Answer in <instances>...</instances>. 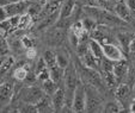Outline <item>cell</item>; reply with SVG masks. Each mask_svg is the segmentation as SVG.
<instances>
[{
	"instance_id": "cell-30",
	"label": "cell",
	"mask_w": 135,
	"mask_h": 113,
	"mask_svg": "<svg viewBox=\"0 0 135 113\" xmlns=\"http://www.w3.org/2000/svg\"><path fill=\"white\" fill-rule=\"evenodd\" d=\"M129 78H135V63L129 68Z\"/></svg>"
},
{
	"instance_id": "cell-20",
	"label": "cell",
	"mask_w": 135,
	"mask_h": 113,
	"mask_svg": "<svg viewBox=\"0 0 135 113\" xmlns=\"http://www.w3.org/2000/svg\"><path fill=\"white\" fill-rule=\"evenodd\" d=\"M121 104L118 101H109L104 105V108H103V112L107 113H116V112H121Z\"/></svg>"
},
{
	"instance_id": "cell-6",
	"label": "cell",
	"mask_w": 135,
	"mask_h": 113,
	"mask_svg": "<svg viewBox=\"0 0 135 113\" xmlns=\"http://www.w3.org/2000/svg\"><path fill=\"white\" fill-rule=\"evenodd\" d=\"M103 47V53H104V57L109 58L111 61H121L124 60L126 55L122 51V49L120 47H117L114 43H105V44H102Z\"/></svg>"
},
{
	"instance_id": "cell-8",
	"label": "cell",
	"mask_w": 135,
	"mask_h": 113,
	"mask_svg": "<svg viewBox=\"0 0 135 113\" xmlns=\"http://www.w3.org/2000/svg\"><path fill=\"white\" fill-rule=\"evenodd\" d=\"M114 10H115V14H117L118 17L126 23L132 22L133 18H134L132 14V12H130L129 7L127 6L126 3H116L115 4Z\"/></svg>"
},
{
	"instance_id": "cell-3",
	"label": "cell",
	"mask_w": 135,
	"mask_h": 113,
	"mask_svg": "<svg viewBox=\"0 0 135 113\" xmlns=\"http://www.w3.org/2000/svg\"><path fill=\"white\" fill-rule=\"evenodd\" d=\"M13 95H15V82L13 81L0 82V111L12 102Z\"/></svg>"
},
{
	"instance_id": "cell-16",
	"label": "cell",
	"mask_w": 135,
	"mask_h": 113,
	"mask_svg": "<svg viewBox=\"0 0 135 113\" xmlns=\"http://www.w3.org/2000/svg\"><path fill=\"white\" fill-rule=\"evenodd\" d=\"M13 63H15L13 57H6L5 60H4V62L1 63V65H0V82H1V79H4V76L10 71Z\"/></svg>"
},
{
	"instance_id": "cell-7",
	"label": "cell",
	"mask_w": 135,
	"mask_h": 113,
	"mask_svg": "<svg viewBox=\"0 0 135 113\" xmlns=\"http://www.w3.org/2000/svg\"><path fill=\"white\" fill-rule=\"evenodd\" d=\"M51 104H53V111L61 112L65 105V83L57 87L55 93L51 95Z\"/></svg>"
},
{
	"instance_id": "cell-18",
	"label": "cell",
	"mask_w": 135,
	"mask_h": 113,
	"mask_svg": "<svg viewBox=\"0 0 135 113\" xmlns=\"http://www.w3.org/2000/svg\"><path fill=\"white\" fill-rule=\"evenodd\" d=\"M33 18L29 14L28 12L24 13L19 18V24H18V30H26L29 26L31 25V22H32Z\"/></svg>"
},
{
	"instance_id": "cell-22",
	"label": "cell",
	"mask_w": 135,
	"mask_h": 113,
	"mask_svg": "<svg viewBox=\"0 0 135 113\" xmlns=\"http://www.w3.org/2000/svg\"><path fill=\"white\" fill-rule=\"evenodd\" d=\"M29 74V70L26 69L25 67H19L17 68L15 71H13V78H15V80L17 81H24L26 79V76H28Z\"/></svg>"
},
{
	"instance_id": "cell-32",
	"label": "cell",
	"mask_w": 135,
	"mask_h": 113,
	"mask_svg": "<svg viewBox=\"0 0 135 113\" xmlns=\"http://www.w3.org/2000/svg\"><path fill=\"white\" fill-rule=\"evenodd\" d=\"M8 3H10L8 0H0V6H5V5H7Z\"/></svg>"
},
{
	"instance_id": "cell-27",
	"label": "cell",
	"mask_w": 135,
	"mask_h": 113,
	"mask_svg": "<svg viewBox=\"0 0 135 113\" xmlns=\"http://www.w3.org/2000/svg\"><path fill=\"white\" fill-rule=\"evenodd\" d=\"M7 18H8V16H7V12H6V10H5V6H0V23L5 22Z\"/></svg>"
},
{
	"instance_id": "cell-19",
	"label": "cell",
	"mask_w": 135,
	"mask_h": 113,
	"mask_svg": "<svg viewBox=\"0 0 135 113\" xmlns=\"http://www.w3.org/2000/svg\"><path fill=\"white\" fill-rule=\"evenodd\" d=\"M43 58H44V61H46V63H47V65H48L49 69H50V68H53V67H55V65H57L56 54L54 53V51L47 50L46 53H44V55H43Z\"/></svg>"
},
{
	"instance_id": "cell-11",
	"label": "cell",
	"mask_w": 135,
	"mask_h": 113,
	"mask_svg": "<svg viewBox=\"0 0 135 113\" xmlns=\"http://www.w3.org/2000/svg\"><path fill=\"white\" fill-rule=\"evenodd\" d=\"M135 36L129 32H120L117 35V39L121 44V49L124 53V55H129V45Z\"/></svg>"
},
{
	"instance_id": "cell-33",
	"label": "cell",
	"mask_w": 135,
	"mask_h": 113,
	"mask_svg": "<svg viewBox=\"0 0 135 113\" xmlns=\"http://www.w3.org/2000/svg\"><path fill=\"white\" fill-rule=\"evenodd\" d=\"M6 57H4V55H0V65H1V63L4 62V60H5Z\"/></svg>"
},
{
	"instance_id": "cell-23",
	"label": "cell",
	"mask_w": 135,
	"mask_h": 113,
	"mask_svg": "<svg viewBox=\"0 0 135 113\" xmlns=\"http://www.w3.org/2000/svg\"><path fill=\"white\" fill-rule=\"evenodd\" d=\"M8 53V44L7 40L0 35V55H6Z\"/></svg>"
},
{
	"instance_id": "cell-9",
	"label": "cell",
	"mask_w": 135,
	"mask_h": 113,
	"mask_svg": "<svg viewBox=\"0 0 135 113\" xmlns=\"http://www.w3.org/2000/svg\"><path fill=\"white\" fill-rule=\"evenodd\" d=\"M130 92H132V89H130V86L128 85V83H118L116 93H115L116 100H117L121 105H124L130 96Z\"/></svg>"
},
{
	"instance_id": "cell-2",
	"label": "cell",
	"mask_w": 135,
	"mask_h": 113,
	"mask_svg": "<svg viewBox=\"0 0 135 113\" xmlns=\"http://www.w3.org/2000/svg\"><path fill=\"white\" fill-rule=\"evenodd\" d=\"M72 108H73V112H85L86 111V88H85L83 80L79 81L75 88Z\"/></svg>"
},
{
	"instance_id": "cell-29",
	"label": "cell",
	"mask_w": 135,
	"mask_h": 113,
	"mask_svg": "<svg viewBox=\"0 0 135 113\" xmlns=\"http://www.w3.org/2000/svg\"><path fill=\"white\" fill-rule=\"evenodd\" d=\"M129 53L135 54V37L133 38V40L130 42V45H129Z\"/></svg>"
},
{
	"instance_id": "cell-24",
	"label": "cell",
	"mask_w": 135,
	"mask_h": 113,
	"mask_svg": "<svg viewBox=\"0 0 135 113\" xmlns=\"http://www.w3.org/2000/svg\"><path fill=\"white\" fill-rule=\"evenodd\" d=\"M37 79L40 81H44V80H48V79H50V71H49V68H46L44 70L40 71V73L37 74Z\"/></svg>"
},
{
	"instance_id": "cell-26",
	"label": "cell",
	"mask_w": 135,
	"mask_h": 113,
	"mask_svg": "<svg viewBox=\"0 0 135 113\" xmlns=\"http://www.w3.org/2000/svg\"><path fill=\"white\" fill-rule=\"evenodd\" d=\"M36 56H37V50H36L33 47L26 49V57H28L29 60H33V58H36Z\"/></svg>"
},
{
	"instance_id": "cell-15",
	"label": "cell",
	"mask_w": 135,
	"mask_h": 113,
	"mask_svg": "<svg viewBox=\"0 0 135 113\" xmlns=\"http://www.w3.org/2000/svg\"><path fill=\"white\" fill-rule=\"evenodd\" d=\"M57 83H55L51 79H48V80L42 81V89L43 92L47 94V95H53L55 93V90L57 89Z\"/></svg>"
},
{
	"instance_id": "cell-28",
	"label": "cell",
	"mask_w": 135,
	"mask_h": 113,
	"mask_svg": "<svg viewBox=\"0 0 135 113\" xmlns=\"http://www.w3.org/2000/svg\"><path fill=\"white\" fill-rule=\"evenodd\" d=\"M126 4H127V6L129 7L133 17L135 18V0H126Z\"/></svg>"
},
{
	"instance_id": "cell-34",
	"label": "cell",
	"mask_w": 135,
	"mask_h": 113,
	"mask_svg": "<svg viewBox=\"0 0 135 113\" xmlns=\"http://www.w3.org/2000/svg\"><path fill=\"white\" fill-rule=\"evenodd\" d=\"M115 1H116V3H124L126 0H115Z\"/></svg>"
},
{
	"instance_id": "cell-1",
	"label": "cell",
	"mask_w": 135,
	"mask_h": 113,
	"mask_svg": "<svg viewBox=\"0 0 135 113\" xmlns=\"http://www.w3.org/2000/svg\"><path fill=\"white\" fill-rule=\"evenodd\" d=\"M46 93L43 89L35 85H28L25 87H22L21 92H19V99L23 101L24 104H30V105H36L38 101L41 100Z\"/></svg>"
},
{
	"instance_id": "cell-21",
	"label": "cell",
	"mask_w": 135,
	"mask_h": 113,
	"mask_svg": "<svg viewBox=\"0 0 135 113\" xmlns=\"http://www.w3.org/2000/svg\"><path fill=\"white\" fill-rule=\"evenodd\" d=\"M81 24H83V26H84L85 30H86L87 32H90V31H94L96 29H97L98 23L94 19H92L91 17H87L86 16L84 19H81Z\"/></svg>"
},
{
	"instance_id": "cell-31",
	"label": "cell",
	"mask_w": 135,
	"mask_h": 113,
	"mask_svg": "<svg viewBox=\"0 0 135 113\" xmlns=\"http://www.w3.org/2000/svg\"><path fill=\"white\" fill-rule=\"evenodd\" d=\"M130 112H134L135 113V99L133 100L132 105H130Z\"/></svg>"
},
{
	"instance_id": "cell-10",
	"label": "cell",
	"mask_w": 135,
	"mask_h": 113,
	"mask_svg": "<svg viewBox=\"0 0 135 113\" xmlns=\"http://www.w3.org/2000/svg\"><path fill=\"white\" fill-rule=\"evenodd\" d=\"M129 71V68H128V64L124 62V60H121V61H116L114 65V74L117 79V82L120 83L122 81L123 78H126V75L128 74Z\"/></svg>"
},
{
	"instance_id": "cell-25",
	"label": "cell",
	"mask_w": 135,
	"mask_h": 113,
	"mask_svg": "<svg viewBox=\"0 0 135 113\" xmlns=\"http://www.w3.org/2000/svg\"><path fill=\"white\" fill-rule=\"evenodd\" d=\"M22 44H23V47H24L25 49L32 48V47H33V43H32V40H31V38L26 37V36L22 38Z\"/></svg>"
},
{
	"instance_id": "cell-12",
	"label": "cell",
	"mask_w": 135,
	"mask_h": 113,
	"mask_svg": "<svg viewBox=\"0 0 135 113\" xmlns=\"http://www.w3.org/2000/svg\"><path fill=\"white\" fill-rule=\"evenodd\" d=\"M89 48H90V51L93 54V56L97 58L98 62H102V60L104 58V53H103V47L98 40L96 39H90L89 42Z\"/></svg>"
},
{
	"instance_id": "cell-13",
	"label": "cell",
	"mask_w": 135,
	"mask_h": 113,
	"mask_svg": "<svg viewBox=\"0 0 135 113\" xmlns=\"http://www.w3.org/2000/svg\"><path fill=\"white\" fill-rule=\"evenodd\" d=\"M75 6V0H64L62 6L60 8V18L59 19H66L72 17V13L74 11Z\"/></svg>"
},
{
	"instance_id": "cell-17",
	"label": "cell",
	"mask_w": 135,
	"mask_h": 113,
	"mask_svg": "<svg viewBox=\"0 0 135 113\" xmlns=\"http://www.w3.org/2000/svg\"><path fill=\"white\" fill-rule=\"evenodd\" d=\"M56 60H57V65H59L60 68L66 69L67 65L69 64V56L66 51H62V50L57 51V54H56Z\"/></svg>"
},
{
	"instance_id": "cell-4",
	"label": "cell",
	"mask_w": 135,
	"mask_h": 113,
	"mask_svg": "<svg viewBox=\"0 0 135 113\" xmlns=\"http://www.w3.org/2000/svg\"><path fill=\"white\" fill-rule=\"evenodd\" d=\"M85 88H86V111L96 112L102 104V98L99 96L98 89L91 85L85 86Z\"/></svg>"
},
{
	"instance_id": "cell-14",
	"label": "cell",
	"mask_w": 135,
	"mask_h": 113,
	"mask_svg": "<svg viewBox=\"0 0 135 113\" xmlns=\"http://www.w3.org/2000/svg\"><path fill=\"white\" fill-rule=\"evenodd\" d=\"M49 71H50V79L51 80H53L55 83L60 85L61 81H62V79H64V76H65V69L64 68H60L59 65H55V67L50 68Z\"/></svg>"
},
{
	"instance_id": "cell-5",
	"label": "cell",
	"mask_w": 135,
	"mask_h": 113,
	"mask_svg": "<svg viewBox=\"0 0 135 113\" xmlns=\"http://www.w3.org/2000/svg\"><path fill=\"white\" fill-rule=\"evenodd\" d=\"M32 0H21V1H15V3H8L7 5H5V10L8 17L22 16L28 12Z\"/></svg>"
}]
</instances>
